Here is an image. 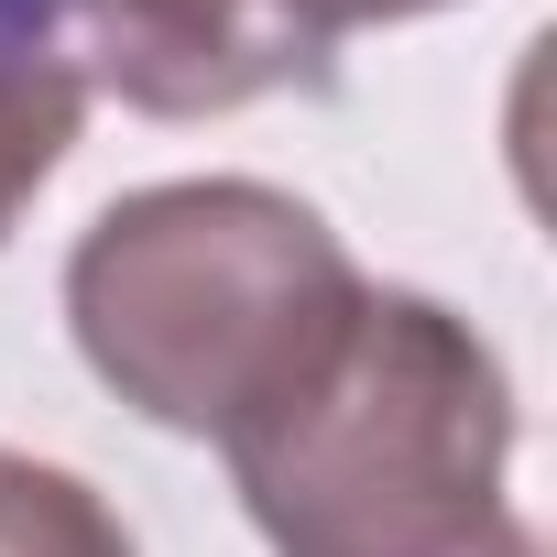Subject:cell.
Segmentation results:
<instances>
[{
	"label": "cell",
	"mask_w": 557,
	"mask_h": 557,
	"mask_svg": "<svg viewBox=\"0 0 557 557\" xmlns=\"http://www.w3.org/2000/svg\"><path fill=\"white\" fill-rule=\"evenodd\" d=\"M361 296L372 273L350 262V240L262 175L143 186L66 251V329L88 372L132 416L219 448L339 350Z\"/></svg>",
	"instance_id": "obj_1"
},
{
	"label": "cell",
	"mask_w": 557,
	"mask_h": 557,
	"mask_svg": "<svg viewBox=\"0 0 557 557\" xmlns=\"http://www.w3.org/2000/svg\"><path fill=\"white\" fill-rule=\"evenodd\" d=\"M503 470L513 383L492 339L405 285H372L339 350L230 437L240 513L273 557H492L524 535Z\"/></svg>",
	"instance_id": "obj_2"
},
{
	"label": "cell",
	"mask_w": 557,
	"mask_h": 557,
	"mask_svg": "<svg viewBox=\"0 0 557 557\" xmlns=\"http://www.w3.org/2000/svg\"><path fill=\"white\" fill-rule=\"evenodd\" d=\"M448 0H77L88 77L153 121H219L285 88H329L339 45Z\"/></svg>",
	"instance_id": "obj_3"
},
{
	"label": "cell",
	"mask_w": 557,
	"mask_h": 557,
	"mask_svg": "<svg viewBox=\"0 0 557 557\" xmlns=\"http://www.w3.org/2000/svg\"><path fill=\"white\" fill-rule=\"evenodd\" d=\"M88 34L77 0H0V240L45 197V175L77 153L88 121Z\"/></svg>",
	"instance_id": "obj_4"
},
{
	"label": "cell",
	"mask_w": 557,
	"mask_h": 557,
	"mask_svg": "<svg viewBox=\"0 0 557 557\" xmlns=\"http://www.w3.org/2000/svg\"><path fill=\"white\" fill-rule=\"evenodd\" d=\"M0 557H132V524L77 470L0 448Z\"/></svg>",
	"instance_id": "obj_5"
}]
</instances>
